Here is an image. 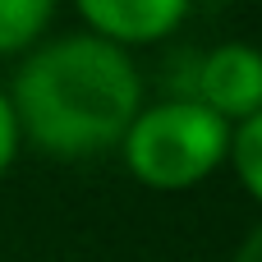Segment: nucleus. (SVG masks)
<instances>
[{
  "label": "nucleus",
  "mask_w": 262,
  "mask_h": 262,
  "mask_svg": "<svg viewBox=\"0 0 262 262\" xmlns=\"http://www.w3.org/2000/svg\"><path fill=\"white\" fill-rule=\"evenodd\" d=\"M14 111L51 152H101L138 115V74L106 37H60L18 69Z\"/></svg>",
  "instance_id": "1"
},
{
  "label": "nucleus",
  "mask_w": 262,
  "mask_h": 262,
  "mask_svg": "<svg viewBox=\"0 0 262 262\" xmlns=\"http://www.w3.org/2000/svg\"><path fill=\"white\" fill-rule=\"evenodd\" d=\"M230 147V124L212 115L203 101H161L138 111L124 134V157L138 180L157 189L198 184Z\"/></svg>",
  "instance_id": "2"
},
{
  "label": "nucleus",
  "mask_w": 262,
  "mask_h": 262,
  "mask_svg": "<svg viewBox=\"0 0 262 262\" xmlns=\"http://www.w3.org/2000/svg\"><path fill=\"white\" fill-rule=\"evenodd\" d=\"M198 101L230 120H249L262 111V51L244 41H226L216 46L203 64H198Z\"/></svg>",
  "instance_id": "3"
},
{
  "label": "nucleus",
  "mask_w": 262,
  "mask_h": 262,
  "mask_svg": "<svg viewBox=\"0 0 262 262\" xmlns=\"http://www.w3.org/2000/svg\"><path fill=\"white\" fill-rule=\"evenodd\" d=\"M78 9L106 41L111 37L152 41V37H166L170 28H180V18L189 14L184 0H83Z\"/></svg>",
  "instance_id": "4"
},
{
  "label": "nucleus",
  "mask_w": 262,
  "mask_h": 262,
  "mask_svg": "<svg viewBox=\"0 0 262 262\" xmlns=\"http://www.w3.org/2000/svg\"><path fill=\"white\" fill-rule=\"evenodd\" d=\"M51 18V0H0V51L32 41Z\"/></svg>",
  "instance_id": "5"
},
{
  "label": "nucleus",
  "mask_w": 262,
  "mask_h": 262,
  "mask_svg": "<svg viewBox=\"0 0 262 262\" xmlns=\"http://www.w3.org/2000/svg\"><path fill=\"white\" fill-rule=\"evenodd\" d=\"M235 170L253 189V198H262V111L249 115L235 134Z\"/></svg>",
  "instance_id": "6"
},
{
  "label": "nucleus",
  "mask_w": 262,
  "mask_h": 262,
  "mask_svg": "<svg viewBox=\"0 0 262 262\" xmlns=\"http://www.w3.org/2000/svg\"><path fill=\"white\" fill-rule=\"evenodd\" d=\"M9 161H14V106L0 97V175Z\"/></svg>",
  "instance_id": "7"
},
{
  "label": "nucleus",
  "mask_w": 262,
  "mask_h": 262,
  "mask_svg": "<svg viewBox=\"0 0 262 262\" xmlns=\"http://www.w3.org/2000/svg\"><path fill=\"white\" fill-rule=\"evenodd\" d=\"M235 262H262V226L244 239V249H239V258H235Z\"/></svg>",
  "instance_id": "8"
}]
</instances>
